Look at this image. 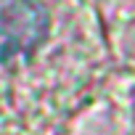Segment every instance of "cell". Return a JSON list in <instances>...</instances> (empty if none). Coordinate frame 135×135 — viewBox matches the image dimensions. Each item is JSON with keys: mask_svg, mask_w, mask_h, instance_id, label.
I'll return each mask as SVG.
<instances>
[{"mask_svg": "<svg viewBox=\"0 0 135 135\" xmlns=\"http://www.w3.org/2000/svg\"><path fill=\"white\" fill-rule=\"evenodd\" d=\"M48 35V11L37 0H0V58L32 53Z\"/></svg>", "mask_w": 135, "mask_h": 135, "instance_id": "cell-1", "label": "cell"}, {"mask_svg": "<svg viewBox=\"0 0 135 135\" xmlns=\"http://www.w3.org/2000/svg\"><path fill=\"white\" fill-rule=\"evenodd\" d=\"M132 135H135V132H132Z\"/></svg>", "mask_w": 135, "mask_h": 135, "instance_id": "cell-2", "label": "cell"}]
</instances>
